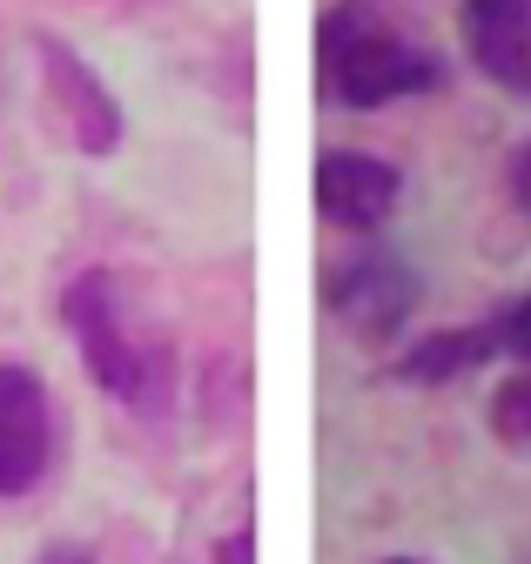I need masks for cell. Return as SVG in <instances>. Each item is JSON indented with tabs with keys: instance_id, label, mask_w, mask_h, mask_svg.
I'll list each match as a JSON object with an SVG mask.
<instances>
[{
	"instance_id": "cell-1",
	"label": "cell",
	"mask_w": 531,
	"mask_h": 564,
	"mask_svg": "<svg viewBox=\"0 0 531 564\" xmlns=\"http://www.w3.org/2000/svg\"><path fill=\"white\" fill-rule=\"evenodd\" d=\"M61 316H68V336L82 349V364L95 377L101 397L162 416L175 397V349L169 336L142 316L136 290L115 269H82L68 290H61Z\"/></svg>"
},
{
	"instance_id": "cell-2",
	"label": "cell",
	"mask_w": 531,
	"mask_h": 564,
	"mask_svg": "<svg viewBox=\"0 0 531 564\" xmlns=\"http://www.w3.org/2000/svg\"><path fill=\"white\" fill-rule=\"evenodd\" d=\"M316 82L337 108H390L444 88V61L390 28L370 0H337L316 21Z\"/></svg>"
},
{
	"instance_id": "cell-3",
	"label": "cell",
	"mask_w": 531,
	"mask_h": 564,
	"mask_svg": "<svg viewBox=\"0 0 531 564\" xmlns=\"http://www.w3.org/2000/svg\"><path fill=\"white\" fill-rule=\"evenodd\" d=\"M61 416L34 364H0V498H28L54 470Z\"/></svg>"
},
{
	"instance_id": "cell-4",
	"label": "cell",
	"mask_w": 531,
	"mask_h": 564,
	"mask_svg": "<svg viewBox=\"0 0 531 564\" xmlns=\"http://www.w3.org/2000/svg\"><path fill=\"white\" fill-rule=\"evenodd\" d=\"M323 303L350 336H397L418 310V275L397 256H350L323 275Z\"/></svg>"
},
{
	"instance_id": "cell-5",
	"label": "cell",
	"mask_w": 531,
	"mask_h": 564,
	"mask_svg": "<svg viewBox=\"0 0 531 564\" xmlns=\"http://www.w3.org/2000/svg\"><path fill=\"white\" fill-rule=\"evenodd\" d=\"M41 54V82H47V108L61 115V128L75 134L82 155H115L121 149V101L101 88V75L54 34H34Z\"/></svg>"
},
{
	"instance_id": "cell-6",
	"label": "cell",
	"mask_w": 531,
	"mask_h": 564,
	"mask_svg": "<svg viewBox=\"0 0 531 564\" xmlns=\"http://www.w3.org/2000/svg\"><path fill=\"white\" fill-rule=\"evenodd\" d=\"M397 195H404V175H397L383 155H364V149H323L316 155V216L329 229H377L390 223Z\"/></svg>"
},
{
	"instance_id": "cell-7",
	"label": "cell",
	"mask_w": 531,
	"mask_h": 564,
	"mask_svg": "<svg viewBox=\"0 0 531 564\" xmlns=\"http://www.w3.org/2000/svg\"><path fill=\"white\" fill-rule=\"evenodd\" d=\"M457 41L485 82L531 101V0H464Z\"/></svg>"
},
{
	"instance_id": "cell-8",
	"label": "cell",
	"mask_w": 531,
	"mask_h": 564,
	"mask_svg": "<svg viewBox=\"0 0 531 564\" xmlns=\"http://www.w3.org/2000/svg\"><path fill=\"white\" fill-rule=\"evenodd\" d=\"M498 357V336L491 323H457V329H424L404 357L390 364L397 383H418V390H437V383H457V377H472Z\"/></svg>"
},
{
	"instance_id": "cell-9",
	"label": "cell",
	"mask_w": 531,
	"mask_h": 564,
	"mask_svg": "<svg viewBox=\"0 0 531 564\" xmlns=\"http://www.w3.org/2000/svg\"><path fill=\"white\" fill-rule=\"evenodd\" d=\"M491 431L505 451H531V370H518L491 390Z\"/></svg>"
},
{
	"instance_id": "cell-10",
	"label": "cell",
	"mask_w": 531,
	"mask_h": 564,
	"mask_svg": "<svg viewBox=\"0 0 531 564\" xmlns=\"http://www.w3.org/2000/svg\"><path fill=\"white\" fill-rule=\"evenodd\" d=\"M491 336H498V357H518L531 370V296H518L511 310L491 316Z\"/></svg>"
},
{
	"instance_id": "cell-11",
	"label": "cell",
	"mask_w": 531,
	"mask_h": 564,
	"mask_svg": "<svg viewBox=\"0 0 531 564\" xmlns=\"http://www.w3.org/2000/svg\"><path fill=\"white\" fill-rule=\"evenodd\" d=\"M505 182H511V202L531 216V141H518L511 149V162H505Z\"/></svg>"
},
{
	"instance_id": "cell-12",
	"label": "cell",
	"mask_w": 531,
	"mask_h": 564,
	"mask_svg": "<svg viewBox=\"0 0 531 564\" xmlns=\"http://www.w3.org/2000/svg\"><path fill=\"white\" fill-rule=\"evenodd\" d=\"M34 564H95V551H88V544H47Z\"/></svg>"
},
{
	"instance_id": "cell-13",
	"label": "cell",
	"mask_w": 531,
	"mask_h": 564,
	"mask_svg": "<svg viewBox=\"0 0 531 564\" xmlns=\"http://www.w3.org/2000/svg\"><path fill=\"white\" fill-rule=\"evenodd\" d=\"M390 564H411V557H390Z\"/></svg>"
}]
</instances>
